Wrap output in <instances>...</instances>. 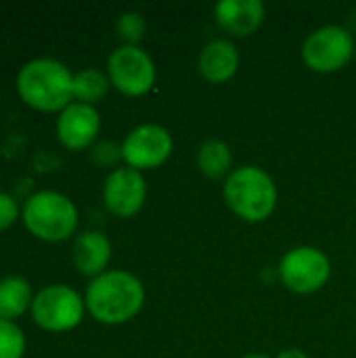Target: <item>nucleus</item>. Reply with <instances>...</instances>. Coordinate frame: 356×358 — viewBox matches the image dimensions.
<instances>
[{
	"instance_id": "1",
	"label": "nucleus",
	"mask_w": 356,
	"mask_h": 358,
	"mask_svg": "<svg viewBox=\"0 0 356 358\" xmlns=\"http://www.w3.org/2000/svg\"><path fill=\"white\" fill-rule=\"evenodd\" d=\"M15 82L21 101L38 111L61 113L73 103V73L57 59H29L17 71Z\"/></svg>"
},
{
	"instance_id": "2",
	"label": "nucleus",
	"mask_w": 356,
	"mask_h": 358,
	"mask_svg": "<svg viewBox=\"0 0 356 358\" xmlns=\"http://www.w3.org/2000/svg\"><path fill=\"white\" fill-rule=\"evenodd\" d=\"M86 310L103 325H122L145 304L143 283L126 271H105L86 287Z\"/></svg>"
},
{
	"instance_id": "3",
	"label": "nucleus",
	"mask_w": 356,
	"mask_h": 358,
	"mask_svg": "<svg viewBox=\"0 0 356 358\" xmlns=\"http://www.w3.org/2000/svg\"><path fill=\"white\" fill-rule=\"evenodd\" d=\"M21 220L36 239L59 243L76 233L78 208L67 195L44 189L27 197L21 208Z\"/></svg>"
},
{
	"instance_id": "4",
	"label": "nucleus",
	"mask_w": 356,
	"mask_h": 358,
	"mask_svg": "<svg viewBox=\"0 0 356 358\" xmlns=\"http://www.w3.org/2000/svg\"><path fill=\"white\" fill-rule=\"evenodd\" d=\"M225 201L248 222L266 220L277 206V187L273 178L256 166H243L225 180Z\"/></svg>"
},
{
	"instance_id": "5",
	"label": "nucleus",
	"mask_w": 356,
	"mask_h": 358,
	"mask_svg": "<svg viewBox=\"0 0 356 358\" xmlns=\"http://www.w3.org/2000/svg\"><path fill=\"white\" fill-rule=\"evenodd\" d=\"M86 304L82 296L63 283H52L42 287L31 302V319L38 327L52 331V334H63L82 323Z\"/></svg>"
},
{
	"instance_id": "6",
	"label": "nucleus",
	"mask_w": 356,
	"mask_h": 358,
	"mask_svg": "<svg viewBox=\"0 0 356 358\" xmlns=\"http://www.w3.org/2000/svg\"><path fill=\"white\" fill-rule=\"evenodd\" d=\"M107 76L122 94L143 96L155 84V65L143 48L122 44L107 59Z\"/></svg>"
},
{
	"instance_id": "7",
	"label": "nucleus",
	"mask_w": 356,
	"mask_h": 358,
	"mask_svg": "<svg viewBox=\"0 0 356 358\" xmlns=\"http://www.w3.org/2000/svg\"><path fill=\"white\" fill-rule=\"evenodd\" d=\"M355 55L353 34L340 25L315 29L302 46V59L313 71L332 73L342 69Z\"/></svg>"
},
{
	"instance_id": "8",
	"label": "nucleus",
	"mask_w": 356,
	"mask_h": 358,
	"mask_svg": "<svg viewBox=\"0 0 356 358\" xmlns=\"http://www.w3.org/2000/svg\"><path fill=\"white\" fill-rule=\"evenodd\" d=\"M332 275L329 258L311 245L294 248L281 258L279 277L283 285L296 294H313L321 289Z\"/></svg>"
},
{
	"instance_id": "9",
	"label": "nucleus",
	"mask_w": 356,
	"mask_h": 358,
	"mask_svg": "<svg viewBox=\"0 0 356 358\" xmlns=\"http://www.w3.org/2000/svg\"><path fill=\"white\" fill-rule=\"evenodd\" d=\"M172 155V136L159 124L134 128L122 143V159L134 170L159 168Z\"/></svg>"
},
{
	"instance_id": "10",
	"label": "nucleus",
	"mask_w": 356,
	"mask_h": 358,
	"mask_svg": "<svg viewBox=\"0 0 356 358\" xmlns=\"http://www.w3.org/2000/svg\"><path fill=\"white\" fill-rule=\"evenodd\" d=\"M145 197H147V185L143 174L128 166L115 168L103 185L105 208L120 218L134 216L143 208Z\"/></svg>"
},
{
	"instance_id": "11",
	"label": "nucleus",
	"mask_w": 356,
	"mask_h": 358,
	"mask_svg": "<svg viewBox=\"0 0 356 358\" xmlns=\"http://www.w3.org/2000/svg\"><path fill=\"white\" fill-rule=\"evenodd\" d=\"M101 130V115L94 105L73 101L57 117V138L69 151H82L92 145Z\"/></svg>"
},
{
	"instance_id": "12",
	"label": "nucleus",
	"mask_w": 356,
	"mask_h": 358,
	"mask_svg": "<svg viewBox=\"0 0 356 358\" xmlns=\"http://www.w3.org/2000/svg\"><path fill=\"white\" fill-rule=\"evenodd\" d=\"M264 4L260 0H220L214 6L216 21L233 36H250L264 21Z\"/></svg>"
},
{
	"instance_id": "13",
	"label": "nucleus",
	"mask_w": 356,
	"mask_h": 358,
	"mask_svg": "<svg viewBox=\"0 0 356 358\" xmlns=\"http://www.w3.org/2000/svg\"><path fill=\"white\" fill-rule=\"evenodd\" d=\"M71 260L80 275L94 279L105 273L111 260V241L99 231H86L73 241Z\"/></svg>"
},
{
	"instance_id": "14",
	"label": "nucleus",
	"mask_w": 356,
	"mask_h": 358,
	"mask_svg": "<svg viewBox=\"0 0 356 358\" xmlns=\"http://www.w3.org/2000/svg\"><path fill=\"white\" fill-rule=\"evenodd\" d=\"M197 67H199V73L208 82H212V84H225V82H229L235 76V71L239 67L237 48L229 40H212L199 52Z\"/></svg>"
},
{
	"instance_id": "15",
	"label": "nucleus",
	"mask_w": 356,
	"mask_h": 358,
	"mask_svg": "<svg viewBox=\"0 0 356 358\" xmlns=\"http://www.w3.org/2000/svg\"><path fill=\"white\" fill-rule=\"evenodd\" d=\"M34 296L27 279L19 275H8L0 279V319L13 321L31 308Z\"/></svg>"
},
{
	"instance_id": "16",
	"label": "nucleus",
	"mask_w": 356,
	"mask_h": 358,
	"mask_svg": "<svg viewBox=\"0 0 356 358\" xmlns=\"http://www.w3.org/2000/svg\"><path fill=\"white\" fill-rule=\"evenodd\" d=\"M197 166L199 170L212 178V180H220V178H229L231 174V166H233V155L227 143L218 141V138H210L199 147L197 153Z\"/></svg>"
},
{
	"instance_id": "17",
	"label": "nucleus",
	"mask_w": 356,
	"mask_h": 358,
	"mask_svg": "<svg viewBox=\"0 0 356 358\" xmlns=\"http://www.w3.org/2000/svg\"><path fill=\"white\" fill-rule=\"evenodd\" d=\"M109 86H111V82H109L107 73H103L101 69H94V67H86V69L73 73V101L94 105L107 94Z\"/></svg>"
},
{
	"instance_id": "18",
	"label": "nucleus",
	"mask_w": 356,
	"mask_h": 358,
	"mask_svg": "<svg viewBox=\"0 0 356 358\" xmlns=\"http://www.w3.org/2000/svg\"><path fill=\"white\" fill-rule=\"evenodd\" d=\"M25 336L15 321L0 319V358H23Z\"/></svg>"
},
{
	"instance_id": "19",
	"label": "nucleus",
	"mask_w": 356,
	"mask_h": 358,
	"mask_svg": "<svg viewBox=\"0 0 356 358\" xmlns=\"http://www.w3.org/2000/svg\"><path fill=\"white\" fill-rule=\"evenodd\" d=\"M115 31H118V38H122L126 46H136V42L145 34V19H143V15H138V13H124L118 19V23H115Z\"/></svg>"
},
{
	"instance_id": "20",
	"label": "nucleus",
	"mask_w": 356,
	"mask_h": 358,
	"mask_svg": "<svg viewBox=\"0 0 356 358\" xmlns=\"http://www.w3.org/2000/svg\"><path fill=\"white\" fill-rule=\"evenodd\" d=\"M21 218V208L17 199L4 191H0V231L10 229Z\"/></svg>"
},
{
	"instance_id": "21",
	"label": "nucleus",
	"mask_w": 356,
	"mask_h": 358,
	"mask_svg": "<svg viewBox=\"0 0 356 358\" xmlns=\"http://www.w3.org/2000/svg\"><path fill=\"white\" fill-rule=\"evenodd\" d=\"M120 157H122V145H115L111 141H103V143L94 145V149H92L94 164H99L103 168L113 166Z\"/></svg>"
},
{
	"instance_id": "22",
	"label": "nucleus",
	"mask_w": 356,
	"mask_h": 358,
	"mask_svg": "<svg viewBox=\"0 0 356 358\" xmlns=\"http://www.w3.org/2000/svg\"><path fill=\"white\" fill-rule=\"evenodd\" d=\"M277 358H308L302 350H296V348H290V350H283V352H279V357Z\"/></svg>"
},
{
	"instance_id": "23",
	"label": "nucleus",
	"mask_w": 356,
	"mask_h": 358,
	"mask_svg": "<svg viewBox=\"0 0 356 358\" xmlns=\"http://www.w3.org/2000/svg\"><path fill=\"white\" fill-rule=\"evenodd\" d=\"M243 358H269V357H264V355H248V357H243Z\"/></svg>"
}]
</instances>
